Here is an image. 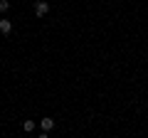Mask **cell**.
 Returning a JSON list of instances; mask_svg holds the SVG:
<instances>
[{"mask_svg":"<svg viewBox=\"0 0 148 138\" xmlns=\"http://www.w3.org/2000/svg\"><path fill=\"white\" fill-rule=\"evenodd\" d=\"M49 12V3H45V0H35V15L37 17H45Z\"/></svg>","mask_w":148,"mask_h":138,"instance_id":"obj_1","label":"cell"},{"mask_svg":"<svg viewBox=\"0 0 148 138\" xmlns=\"http://www.w3.org/2000/svg\"><path fill=\"white\" fill-rule=\"evenodd\" d=\"M10 32H12V20L0 17V35H10Z\"/></svg>","mask_w":148,"mask_h":138,"instance_id":"obj_2","label":"cell"},{"mask_svg":"<svg viewBox=\"0 0 148 138\" xmlns=\"http://www.w3.org/2000/svg\"><path fill=\"white\" fill-rule=\"evenodd\" d=\"M40 126H42V131H52V128H54V118L52 116H45L42 121H40Z\"/></svg>","mask_w":148,"mask_h":138,"instance_id":"obj_3","label":"cell"},{"mask_svg":"<svg viewBox=\"0 0 148 138\" xmlns=\"http://www.w3.org/2000/svg\"><path fill=\"white\" fill-rule=\"evenodd\" d=\"M22 131H25V133H32V131H35V121H25V123H22Z\"/></svg>","mask_w":148,"mask_h":138,"instance_id":"obj_4","label":"cell"},{"mask_svg":"<svg viewBox=\"0 0 148 138\" xmlns=\"http://www.w3.org/2000/svg\"><path fill=\"white\" fill-rule=\"evenodd\" d=\"M10 10V3H8V0H0V12H8Z\"/></svg>","mask_w":148,"mask_h":138,"instance_id":"obj_5","label":"cell"}]
</instances>
